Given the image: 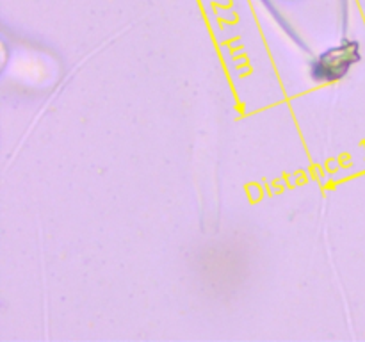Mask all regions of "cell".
<instances>
[{
    "instance_id": "1",
    "label": "cell",
    "mask_w": 365,
    "mask_h": 342,
    "mask_svg": "<svg viewBox=\"0 0 365 342\" xmlns=\"http://www.w3.org/2000/svg\"><path fill=\"white\" fill-rule=\"evenodd\" d=\"M360 61V45L356 41L339 43L324 50L312 63L310 75L316 82H335L348 75V71Z\"/></svg>"
}]
</instances>
